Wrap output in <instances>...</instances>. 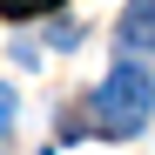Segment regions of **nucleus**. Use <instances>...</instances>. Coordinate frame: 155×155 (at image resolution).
Segmentation results:
<instances>
[{
	"label": "nucleus",
	"instance_id": "1",
	"mask_svg": "<svg viewBox=\"0 0 155 155\" xmlns=\"http://www.w3.org/2000/svg\"><path fill=\"white\" fill-rule=\"evenodd\" d=\"M148 115H155V74L142 61H121L108 81L94 88V128L121 142V135H142Z\"/></svg>",
	"mask_w": 155,
	"mask_h": 155
},
{
	"label": "nucleus",
	"instance_id": "2",
	"mask_svg": "<svg viewBox=\"0 0 155 155\" xmlns=\"http://www.w3.org/2000/svg\"><path fill=\"white\" fill-rule=\"evenodd\" d=\"M115 34H121V47H128V54H148V47H155V0H128Z\"/></svg>",
	"mask_w": 155,
	"mask_h": 155
},
{
	"label": "nucleus",
	"instance_id": "3",
	"mask_svg": "<svg viewBox=\"0 0 155 155\" xmlns=\"http://www.w3.org/2000/svg\"><path fill=\"white\" fill-rule=\"evenodd\" d=\"M61 0H0V14L7 20H34V14H54Z\"/></svg>",
	"mask_w": 155,
	"mask_h": 155
},
{
	"label": "nucleus",
	"instance_id": "4",
	"mask_svg": "<svg viewBox=\"0 0 155 155\" xmlns=\"http://www.w3.org/2000/svg\"><path fill=\"white\" fill-rule=\"evenodd\" d=\"M7 121H14V88H0V135H7Z\"/></svg>",
	"mask_w": 155,
	"mask_h": 155
}]
</instances>
